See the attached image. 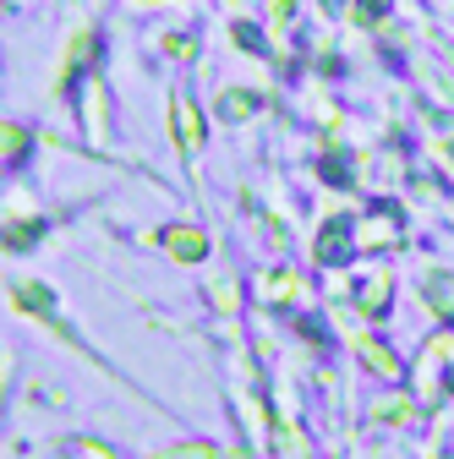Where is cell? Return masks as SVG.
Listing matches in <instances>:
<instances>
[{
	"label": "cell",
	"mask_w": 454,
	"mask_h": 459,
	"mask_svg": "<svg viewBox=\"0 0 454 459\" xmlns=\"http://www.w3.org/2000/svg\"><path fill=\"white\" fill-rule=\"evenodd\" d=\"M351 236H356V230L345 224V219H328L323 224V236H318V263H345V252H351Z\"/></svg>",
	"instance_id": "obj_1"
},
{
	"label": "cell",
	"mask_w": 454,
	"mask_h": 459,
	"mask_svg": "<svg viewBox=\"0 0 454 459\" xmlns=\"http://www.w3.org/2000/svg\"><path fill=\"white\" fill-rule=\"evenodd\" d=\"M170 115H176V143L192 153L197 143H203V115H197V104L187 99V93H176V104H170Z\"/></svg>",
	"instance_id": "obj_2"
},
{
	"label": "cell",
	"mask_w": 454,
	"mask_h": 459,
	"mask_svg": "<svg viewBox=\"0 0 454 459\" xmlns=\"http://www.w3.org/2000/svg\"><path fill=\"white\" fill-rule=\"evenodd\" d=\"M12 296H17V307H28L33 317H49V323L61 317V307H55V290H44V284H17Z\"/></svg>",
	"instance_id": "obj_3"
},
{
	"label": "cell",
	"mask_w": 454,
	"mask_h": 459,
	"mask_svg": "<svg viewBox=\"0 0 454 459\" xmlns=\"http://www.w3.org/2000/svg\"><path fill=\"white\" fill-rule=\"evenodd\" d=\"M389 290H394V284H389V273L378 268V273H372V279L362 284V290H356L362 312H367V317H383V312H389Z\"/></svg>",
	"instance_id": "obj_4"
},
{
	"label": "cell",
	"mask_w": 454,
	"mask_h": 459,
	"mask_svg": "<svg viewBox=\"0 0 454 459\" xmlns=\"http://www.w3.org/2000/svg\"><path fill=\"white\" fill-rule=\"evenodd\" d=\"M362 361H367L378 377H389V383H394V377H406V367L394 361V351H389V344H378V339H362Z\"/></svg>",
	"instance_id": "obj_5"
},
{
	"label": "cell",
	"mask_w": 454,
	"mask_h": 459,
	"mask_svg": "<svg viewBox=\"0 0 454 459\" xmlns=\"http://www.w3.org/2000/svg\"><path fill=\"white\" fill-rule=\"evenodd\" d=\"M44 236V224L39 219H22V224H6V230H0V247H6V252H22V247H33Z\"/></svg>",
	"instance_id": "obj_6"
},
{
	"label": "cell",
	"mask_w": 454,
	"mask_h": 459,
	"mask_svg": "<svg viewBox=\"0 0 454 459\" xmlns=\"http://www.w3.org/2000/svg\"><path fill=\"white\" fill-rule=\"evenodd\" d=\"M427 307H432L438 317H454V279H443V273L427 279Z\"/></svg>",
	"instance_id": "obj_7"
},
{
	"label": "cell",
	"mask_w": 454,
	"mask_h": 459,
	"mask_svg": "<svg viewBox=\"0 0 454 459\" xmlns=\"http://www.w3.org/2000/svg\"><path fill=\"white\" fill-rule=\"evenodd\" d=\"M164 241H170V252H176L181 263H192V257H203V247H208V241H203V230H170V236H164Z\"/></svg>",
	"instance_id": "obj_8"
},
{
	"label": "cell",
	"mask_w": 454,
	"mask_h": 459,
	"mask_svg": "<svg viewBox=\"0 0 454 459\" xmlns=\"http://www.w3.org/2000/svg\"><path fill=\"white\" fill-rule=\"evenodd\" d=\"M252 109H258V93H247V88H236V93L219 99V115H224V121H247Z\"/></svg>",
	"instance_id": "obj_9"
},
{
	"label": "cell",
	"mask_w": 454,
	"mask_h": 459,
	"mask_svg": "<svg viewBox=\"0 0 454 459\" xmlns=\"http://www.w3.org/2000/svg\"><path fill=\"white\" fill-rule=\"evenodd\" d=\"M22 148H28V132L0 121V159H22Z\"/></svg>",
	"instance_id": "obj_10"
},
{
	"label": "cell",
	"mask_w": 454,
	"mask_h": 459,
	"mask_svg": "<svg viewBox=\"0 0 454 459\" xmlns=\"http://www.w3.org/2000/svg\"><path fill=\"white\" fill-rule=\"evenodd\" d=\"M66 459H116L109 448H93V437H72L66 443Z\"/></svg>",
	"instance_id": "obj_11"
},
{
	"label": "cell",
	"mask_w": 454,
	"mask_h": 459,
	"mask_svg": "<svg viewBox=\"0 0 454 459\" xmlns=\"http://www.w3.org/2000/svg\"><path fill=\"white\" fill-rule=\"evenodd\" d=\"M383 12H389V0H356V22H362V28L383 22Z\"/></svg>",
	"instance_id": "obj_12"
},
{
	"label": "cell",
	"mask_w": 454,
	"mask_h": 459,
	"mask_svg": "<svg viewBox=\"0 0 454 459\" xmlns=\"http://www.w3.org/2000/svg\"><path fill=\"white\" fill-rule=\"evenodd\" d=\"M170 459H208V448H181V454H170Z\"/></svg>",
	"instance_id": "obj_13"
},
{
	"label": "cell",
	"mask_w": 454,
	"mask_h": 459,
	"mask_svg": "<svg viewBox=\"0 0 454 459\" xmlns=\"http://www.w3.org/2000/svg\"><path fill=\"white\" fill-rule=\"evenodd\" d=\"M449 394H454V372H449Z\"/></svg>",
	"instance_id": "obj_14"
},
{
	"label": "cell",
	"mask_w": 454,
	"mask_h": 459,
	"mask_svg": "<svg viewBox=\"0 0 454 459\" xmlns=\"http://www.w3.org/2000/svg\"><path fill=\"white\" fill-rule=\"evenodd\" d=\"M328 6H345V0H328Z\"/></svg>",
	"instance_id": "obj_15"
}]
</instances>
